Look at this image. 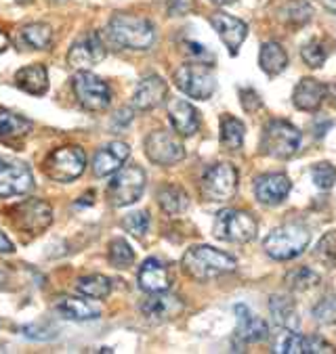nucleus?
<instances>
[{
  "label": "nucleus",
  "mask_w": 336,
  "mask_h": 354,
  "mask_svg": "<svg viewBox=\"0 0 336 354\" xmlns=\"http://www.w3.org/2000/svg\"><path fill=\"white\" fill-rule=\"evenodd\" d=\"M236 317H238V337L240 339H244V342H263L267 335H269V325L260 319V317H256V315H252L250 313V308L248 306H244V304H238L236 308Z\"/></svg>",
  "instance_id": "obj_24"
},
{
  "label": "nucleus",
  "mask_w": 336,
  "mask_h": 354,
  "mask_svg": "<svg viewBox=\"0 0 336 354\" xmlns=\"http://www.w3.org/2000/svg\"><path fill=\"white\" fill-rule=\"evenodd\" d=\"M107 36L112 38L114 44L132 50H148L156 40L154 26L145 17L122 15V13L109 19Z\"/></svg>",
  "instance_id": "obj_2"
},
{
  "label": "nucleus",
  "mask_w": 336,
  "mask_h": 354,
  "mask_svg": "<svg viewBox=\"0 0 336 354\" xmlns=\"http://www.w3.org/2000/svg\"><path fill=\"white\" fill-rule=\"evenodd\" d=\"M32 189H34V176L26 164L0 158V197L26 195Z\"/></svg>",
  "instance_id": "obj_15"
},
{
  "label": "nucleus",
  "mask_w": 336,
  "mask_h": 354,
  "mask_svg": "<svg viewBox=\"0 0 336 354\" xmlns=\"http://www.w3.org/2000/svg\"><path fill=\"white\" fill-rule=\"evenodd\" d=\"M13 252H15L13 241L3 233V229H0V254H13Z\"/></svg>",
  "instance_id": "obj_40"
},
{
  "label": "nucleus",
  "mask_w": 336,
  "mask_h": 354,
  "mask_svg": "<svg viewBox=\"0 0 336 354\" xmlns=\"http://www.w3.org/2000/svg\"><path fill=\"white\" fill-rule=\"evenodd\" d=\"M32 132V122L13 113L0 109V140L7 145H17Z\"/></svg>",
  "instance_id": "obj_27"
},
{
  "label": "nucleus",
  "mask_w": 336,
  "mask_h": 354,
  "mask_svg": "<svg viewBox=\"0 0 336 354\" xmlns=\"http://www.w3.org/2000/svg\"><path fill=\"white\" fill-rule=\"evenodd\" d=\"M122 227L130 233V235H134V237H143L148 231H150V214L145 209H141V212H132V214H128L124 221H122Z\"/></svg>",
  "instance_id": "obj_36"
},
{
  "label": "nucleus",
  "mask_w": 336,
  "mask_h": 354,
  "mask_svg": "<svg viewBox=\"0 0 336 354\" xmlns=\"http://www.w3.org/2000/svg\"><path fill=\"white\" fill-rule=\"evenodd\" d=\"M292 189V183L286 174L274 172V174H263L254 183V195L265 205H278L282 203Z\"/></svg>",
  "instance_id": "obj_17"
},
{
  "label": "nucleus",
  "mask_w": 336,
  "mask_h": 354,
  "mask_svg": "<svg viewBox=\"0 0 336 354\" xmlns=\"http://www.w3.org/2000/svg\"><path fill=\"white\" fill-rule=\"evenodd\" d=\"M183 300L179 296H173L168 292H156L150 294L141 302V315L152 323H166L177 319L183 313Z\"/></svg>",
  "instance_id": "obj_16"
},
{
  "label": "nucleus",
  "mask_w": 336,
  "mask_h": 354,
  "mask_svg": "<svg viewBox=\"0 0 336 354\" xmlns=\"http://www.w3.org/2000/svg\"><path fill=\"white\" fill-rule=\"evenodd\" d=\"M311 19V7L307 0H292L286 5V21L303 26Z\"/></svg>",
  "instance_id": "obj_38"
},
{
  "label": "nucleus",
  "mask_w": 336,
  "mask_h": 354,
  "mask_svg": "<svg viewBox=\"0 0 336 354\" xmlns=\"http://www.w3.org/2000/svg\"><path fill=\"white\" fill-rule=\"evenodd\" d=\"M17 3H30V0H17Z\"/></svg>",
  "instance_id": "obj_44"
},
{
  "label": "nucleus",
  "mask_w": 336,
  "mask_h": 354,
  "mask_svg": "<svg viewBox=\"0 0 336 354\" xmlns=\"http://www.w3.org/2000/svg\"><path fill=\"white\" fill-rule=\"evenodd\" d=\"M158 203L160 207L166 212L170 216H177V214H183L189 205V197L187 193L177 187V185H166L158 191Z\"/></svg>",
  "instance_id": "obj_30"
},
{
  "label": "nucleus",
  "mask_w": 336,
  "mask_h": 354,
  "mask_svg": "<svg viewBox=\"0 0 336 354\" xmlns=\"http://www.w3.org/2000/svg\"><path fill=\"white\" fill-rule=\"evenodd\" d=\"M258 65L267 76H278L282 74L288 65V55L280 42H265L258 53Z\"/></svg>",
  "instance_id": "obj_29"
},
{
  "label": "nucleus",
  "mask_w": 336,
  "mask_h": 354,
  "mask_svg": "<svg viewBox=\"0 0 336 354\" xmlns=\"http://www.w3.org/2000/svg\"><path fill=\"white\" fill-rule=\"evenodd\" d=\"M301 57L309 67H321L328 59V50L324 48V44L319 40H309L301 48Z\"/></svg>",
  "instance_id": "obj_37"
},
{
  "label": "nucleus",
  "mask_w": 336,
  "mask_h": 354,
  "mask_svg": "<svg viewBox=\"0 0 336 354\" xmlns=\"http://www.w3.org/2000/svg\"><path fill=\"white\" fill-rule=\"evenodd\" d=\"M319 3H321V7H324L326 11H330V13L336 15V0H319Z\"/></svg>",
  "instance_id": "obj_41"
},
{
  "label": "nucleus",
  "mask_w": 336,
  "mask_h": 354,
  "mask_svg": "<svg viewBox=\"0 0 336 354\" xmlns=\"http://www.w3.org/2000/svg\"><path fill=\"white\" fill-rule=\"evenodd\" d=\"M11 223L19 233L40 235L53 223V209L46 201L26 199L11 207Z\"/></svg>",
  "instance_id": "obj_9"
},
{
  "label": "nucleus",
  "mask_w": 336,
  "mask_h": 354,
  "mask_svg": "<svg viewBox=\"0 0 336 354\" xmlns=\"http://www.w3.org/2000/svg\"><path fill=\"white\" fill-rule=\"evenodd\" d=\"M311 241V233L301 225H282L274 229L263 241V250L269 258L286 262L301 256Z\"/></svg>",
  "instance_id": "obj_3"
},
{
  "label": "nucleus",
  "mask_w": 336,
  "mask_h": 354,
  "mask_svg": "<svg viewBox=\"0 0 336 354\" xmlns=\"http://www.w3.org/2000/svg\"><path fill=\"white\" fill-rule=\"evenodd\" d=\"M87 168V153L78 145H67L51 151L42 164L44 174L55 183H72L82 176Z\"/></svg>",
  "instance_id": "obj_5"
},
{
  "label": "nucleus",
  "mask_w": 336,
  "mask_h": 354,
  "mask_svg": "<svg viewBox=\"0 0 336 354\" xmlns=\"http://www.w3.org/2000/svg\"><path fill=\"white\" fill-rule=\"evenodd\" d=\"M276 354H319V352H334V346L328 344L324 337L317 335H301L290 329H282L274 344Z\"/></svg>",
  "instance_id": "obj_13"
},
{
  "label": "nucleus",
  "mask_w": 336,
  "mask_h": 354,
  "mask_svg": "<svg viewBox=\"0 0 336 354\" xmlns=\"http://www.w3.org/2000/svg\"><path fill=\"white\" fill-rule=\"evenodd\" d=\"M145 156L158 166H175L185 160V147L177 134L168 130H154L145 138Z\"/></svg>",
  "instance_id": "obj_11"
},
{
  "label": "nucleus",
  "mask_w": 336,
  "mask_h": 354,
  "mask_svg": "<svg viewBox=\"0 0 336 354\" xmlns=\"http://www.w3.org/2000/svg\"><path fill=\"white\" fill-rule=\"evenodd\" d=\"M211 26L215 28V32L219 34V38L223 40V44L229 48V53L231 55H238L242 42L248 36V26L242 19L231 17L227 13H215L211 17Z\"/></svg>",
  "instance_id": "obj_18"
},
{
  "label": "nucleus",
  "mask_w": 336,
  "mask_h": 354,
  "mask_svg": "<svg viewBox=\"0 0 336 354\" xmlns=\"http://www.w3.org/2000/svg\"><path fill=\"white\" fill-rule=\"evenodd\" d=\"M175 84L187 97L206 101L213 97V93L217 88V78L209 65L189 63V65H181L175 72Z\"/></svg>",
  "instance_id": "obj_7"
},
{
  "label": "nucleus",
  "mask_w": 336,
  "mask_h": 354,
  "mask_svg": "<svg viewBox=\"0 0 336 354\" xmlns=\"http://www.w3.org/2000/svg\"><path fill=\"white\" fill-rule=\"evenodd\" d=\"M168 120L175 128L177 134L181 136H191L200 130V113L197 109L183 101V99H173L168 101Z\"/></svg>",
  "instance_id": "obj_21"
},
{
  "label": "nucleus",
  "mask_w": 336,
  "mask_h": 354,
  "mask_svg": "<svg viewBox=\"0 0 336 354\" xmlns=\"http://www.w3.org/2000/svg\"><path fill=\"white\" fill-rule=\"evenodd\" d=\"M139 288L148 294H156V292H168L170 290V272L168 268L156 260L150 258L141 264L139 268Z\"/></svg>",
  "instance_id": "obj_22"
},
{
  "label": "nucleus",
  "mask_w": 336,
  "mask_h": 354,
  "mask_svg": "<svg viewBox=\"0 0 336 354\" xmlns=\"http://www.w3.org/2000/svg\"><path fill=\"white\" fill-rule=\"evenodd\" d=\"M130 156V147L122 140H114V143L101 147L95 158H93V172L99 178H105L109 174H114Z\"/></svg>",
  "instance_id": "obj_19"
},
{
  "label": "nucleus",
  "mask_w": 336,
  "mask_h": 354,
  "mask_svg": "<svg viewBox=\"0 0 336 354\" xmlns=\"http://www.w3.org/2000/svg\"><path fill=\"white\" fill-rule=\"evenodd\" d=\"M76 292L93 300H103L112 294V281L103 274H87L76 281Z\"/></svg>",
  "instance_id": "obj_31"
},
{
  "label": "nucleus",
  "mask_w": 336,
  "mask_h": 354,
  "mask_svg": "<svg viewBox=\"0 0 336 354\" xmlns=\"http://www.w3.org/2000/svg\"><path fill=\"white\" fill-rule=\"evenodd\" d=\"M181 266L185 274H189L191 279L209 281V279H217L221 274L233 272L238 268V262L229 254L215 250L211 245H193L185 252Z\"/></svg>",
  "instance_id": "obj_1"
},
{
  "label": "nucleus",
  "mask_w": 336,
  "mask_h": 354,
  "mask_svg": "<svg viewBox=\"0 0 336 354\" xmlns=\"http://www.w3.org/2000/svg\"><path fill=\"white\" fill-rule=\"evenodd\" d=\"M211 3H215V5H219V7H227V5H233L236 0H211Z\"/></svg>",
  "instance_id": "obj_43"
},
{
  "label": "nucleus",
  "mask_w": 336,
  "mask_h": 354,
  "mask_svg": "<svg viewBox=\"0 0 336 354\" xmlns=\"http://www.w3.org/2000/svg\"><path fill=\"white\" fill-rule=\"evenodd\" d=\"M311 176H313V183H315L319 189L328 191V189H332V185H334V180H336V168L324 162V164L313 166Z\"/></svg>",
  "instance_id": "obj_39"
},
{
  "label": "nucleus",
  "mask_w": 336,
  "mask_h": 354,
  "mask_svg": "<svg viewBox=\"0 0 336 354\" xmlns=\"http://www.w3.org/2000/svg\"><path fill=\"white\" fill-rule=\"evenodd\" d=\"M244 134H246V126L233 118V115H223L221 118V145L225 149H240L244 145Z\"/></svg>",
  "instance_id": "obj_32"
},
{
  "label": "nucleus",
  "mask_w": 336,
  "mask_h": 354,
  "mask_svg": "<svg viewBox=\"0 0 336 354\" xmlns=\"http://www.w3.org/2000/svg\"><path fill=\"white\" fill-rule=\"evenodd\" d=\"M145 183H148V176L139 166H124V168L120 166L107 185L109 203L116 207H124V205L139 201L145 191Z\"/></svg>",
  "instance_id": "obj_6"
},
{
  "label": "nucleus",
  "mask_w": 336,
  "mask_h": 354,
  "mask_svg": "<svg viewBox=\"0 0 336 354\" xmlns=\"http://www.w3.org/2000/svg\"><path fill=\"white\" fill-rule=\"evenodd\" d=\"M7 46H9V36L3 30H0V53H5Z\"/></svg>",
  "instance_id": "obj_42"
},
{
  "label": "nucleus",
  "mask_w": 336,
  "mask_h": 354,
  "mask_svg": "<svg viewBox=\"0 0 336 354\" xmlns=\"http://www.w3.org/2000/svg\"><path fill=\"white\" fill-rule=\"evenodd\" d=\"M326 97H328V86H324L313 78H303L292 93V103L301 111H317Z\"/></svg>",
  "instance_id": "obj_23"
},
{
  "label": "nucleus",
  "mask_w": 336,
  "mask_h": 354,
  "mask_svg": "<svg viewBox=\"0 0 336 354\" xmlns=\"http://www.w3.org/2000/svg\"><path fill=\"white\" fill-rule=\"evenodd\" d=\"M24 42L34 50H44L53 42V30L46 24H30L21 30Z\"/></svg>",
  "instance_id": "obj_33"
},
{
  "label": "nucleus",
  "mask_w": 336,
  "mask_h": 354,
  "mask_svg": "<svg viewBox=\"0 0 336 354\" xmlns=\"http://www.w3.org/2000/svg\"><path fill=\"white\" fill-rule=\"evenodd\" d=\"M74 93H76L78 103L87 111H103L112 103L109 86L101 78H97L95 74L87 72V69H82V72L76 74V78H74Z\"/></svg>",
  "instance_id": "obj_12"
},
{
  "label": "nucleus",
  "mask_w": 336,
  "mask_h": 354,
  "mask_svg": "<svg viewBox=\"0 0 336 354\" xmlns=\"http://www.w3.org/2000/svg\"><path fill=\"white\" fill-rule=\"evenodd\" d=\"M269 313H272V319L280 329L299 331L301 319L294 302L288 296H272V300H269Z\"/></svg>",
  "instance_id": "obj_28"
},
{
  "label": "nucleus",
  "mask_w": 336,
  "mask_h": 354,
  "mask_svg": "<svg viewBox=\"0 0 336 354\" xmlns=\"http://www.w3.org/2000/svg\"><path fill=\"white\" fill-rule=\"evenodd\" d=\"M301 147V132L284 120H272L263 128L260 136V153L276 158V160H290Z\"/></svg>",
  "instance_id": "obj_4"
},
{
  "label": "nucleus",
  "mask_w": 336,
  "mask_h": 354,
  "mask_svg": "<svg viewBox=\"0 0 336 354\" xmlns=\"http://www.w3.org/2000/svg\"><path fill=\"white\" fill-rule=\"evenodd\" d=\"M258 225L244 209H221L215 218V235L229 243H248L256 237Z\"/></svg>",
  "instance_id": "obj_8"
},
{
  "label": "nucleus",
  "mask_w": 336,
  "mask_h": 354,
  "mask_svg": "<svg viewBox=\"0 0 336 354\" xmlns=\"http://www.w3.org/2000/svg\"><path fill=\"white\" fill-rule=\"evenodd\" d=\"M55 313L61 315L63 319L67 321H93V319H99L101 310L87 302V300H80V298H72V296H63L55 302Z\"/></svg>",
  "instance_id": "obj_25"
},
{
  "label": "nucleus",
  "mask_w": 336,
  "mask_h": 354,
  "mask_svg": "<svg viewBox=\"0 0 336 354\" xmlns=\"http://www.w3.org/2000/svg\"><path fill=\"white\" fill-rule=\"evenodd\" d=\"M107 256H109V262L116 268H128L134 262V252H132V248L128 245L126 239H114L109 243Z\"/></svg>",
  "instance_id": "obj_34"
},
{
  "label": "nucleus",
  "mask_w": 336,
  "mask_h": 354,
  "mask_svg": "<svg viewBox=\"0 0 336 354\" xmlns=\"http://www.w3.org/2000/svg\"><path fill=\"white\" fill-rule=\"evenodd\" d=\"M238 191V170L231 164H215L202 176V193L209 201H229Z\"/></svg>",
  "instance_id": "obj_10"
},
{
  "label": "nucleus",
  "mask_w": 336,
  "mask_h": 354,
  "mask_svg": "<svg viewBox=\"0 0 336 354\" xmlns=\"http://www.w3.org/2000/svg\"><path fill=\"white\" fill-rule=\"evenodd\" d=\"M286 281L294 292H307V290L319 286V274L313 272L311 268H297L286 277Z\"/></svg>",
  "instance_id": "obj_35"
},
{
  "label": "nucleus",
  "mask_w": 336,
  "mask_h": 354,
  "mask_svg": "<svg viewBox=\"0 0 336 354\" xmlns=\"http://www.w3.org/2000/svg\"><path fill=\"white\" fill-rule=\"evenodd\" d=\"M168 95V84L160 78V76H148L139 82L137 91H134L132 103L141 111H152L158 105H162V101Z\"/></svg>",
  "instance_id": "obj_20"
},
{
  "label": "nucleus",
  "mask_w": 336,
  "mask_h": 354,
  "mask_svg": "<svg viewBox=\"0 0 336 354\" xmlns=\"http://www.w3.org/2000/svg\"><path fill=\"white\" fill-rule=\"evenodd\" d=\"M103 59H105V44L97 32L85 34L80 40H76L72 44L70 53H67V63H70V67L78 69V72L91 69L93 65L101 63Z\"/></svg>",
  "instance_id": "obj_14"
},
{
  "label": "nucleus",
  "mask_w": 336,
  "mask_h": 354,
  "mask_svg": "<svg viewBox=\"0 0 336 354\" xmlns=\"http://www.w3.org/2000/svg\"><path fill=\"white\" fill-rule=\"evenodd\" d=\"M15 86L28 95L42 97L48 91V74L44 65H28L15 74Z\"/></svg>",
  "instance_id": "obj_26"
}]
</instances>
